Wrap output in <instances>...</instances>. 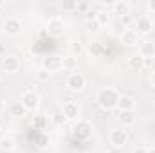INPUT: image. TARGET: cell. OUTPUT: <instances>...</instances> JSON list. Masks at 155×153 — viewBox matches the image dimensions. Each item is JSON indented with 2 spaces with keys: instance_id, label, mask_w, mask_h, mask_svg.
I'll return each mask as SVG.
<instances>
[{
  "instance_id": "cell-14",
  "label": "cell",
  "mask_w": 155,
  "mask_h": 153,
  "mask_svg": "<svg viewBox=\"0 0 155 153\" xmlns=\"http://www.w3.org/2000/svg\"><path fill=\"white\" fill-rule=\"evenodd\" d=\"M119 38H121V43H123V45H128V47L139 43V34L135 33V29H126Z\"/></svg>"
},
{
  "instance_id": "cell-2",
  "label": "cell",
  "mask_w": 155,
  "mask_h": 153,
  "mask_svg": "<svg viewBox=\"0 0 155 153\" xmlns=\"http://www.w3.org/2000/svg\"><path fill=\"white\" fill-rule=\"evenodd\" d=\"M92 133H94V126H92L90 121H81V119L76 121V124L72 128V135L78 141H87V139L92 137Z\"/></svg>"
},
{
  "instance_id": "cell-11",
  "label": "cell",
  "mask_w": 155,
  "mask_h": 153,
  "mask_svg": "<svg viewBox=\"0 0 155 153\" xmlns=\"http://www.w3.org/2000/svg\"><path fill=\"white\" fill-rule=\"evenodd\" d=\"M143 60H153L155 58V43L152 40H143L139 41V52H137Z\"/></svg>"
},
{
  "instance_id": "cell-7",
  "label": "cell",
  "mask_w": 155,
  "mask_h": 153,
  "mask_svg": "<svg viewBox=\"0 0 155 153\" xmlns=\"http://www.w3.org/2000/svg\"><path fill=\"white\" fill-rule=\"evenodd\" d=\"M153 27H155L153 20H152L150 16H146V15H143V16H139V18L135 20V33L141 34V36L150 34V33L153 31Z\"/></svg>"
},
{
  "instance_id": "cell-17",
  "label": "cell",
  "mask_w": 155,
  "mask_h": 153,
  "mask_svg": "<svg viewBox=\"0 0 155 153\" xmlns=\"http://www.w3.org/2000/svg\"><path fill=\"white\" fill-rule=\"evenodd\" d=\"M87 50H88L90 58H99V56L105 52V47H103L101 41H90L88 47H87Z\"/></svg>"
},
{
  "instance_id": "cell-25",
  "label": "cell",
  "mask_w": 155,
  "mask_h": 153,
  "mask_svg": "<svg viewBox=\"0 0 155 153\" xmlns=\"http://www.w3.org/2000/svg\"><path fill=\"white\" fill-rule=\"evenodd\" d=\"M69 50H71V56H79L83 52V45L79 41H69Z\"/></svg>"
},
{
  "instance_id": "cell-1",
  "label": "cell",
  "mask_w": 155,
  "mask_h": 153,
  "mask_svg": "<svg viewBox=\"0 0 155 153\" xmlns=\"http://www.w3.org/2000/svg\"><path fill=\"white\" fill-rule=\"evenodd\" d=\"M119 97H121V94L117 92L116 88H112V86H103V88H99L96 92V103L103 110H114V108H117Z\"/></svg>"
},
{
  "instance_id": "cell-29",
  "label": "cell",
  "mask_w": 155,
  "mask_h": 153,
  "mask_svg": "<svg viewBox=\"0 0 155 153\" xmlns=\"http://www.w3.org/2000/svg\"><path fill=\"white\" fill-rule=\"evenodd\" d=\"M96 16H97L96 11H87V22H88V20H96Z\"/></svg>"
},
{
  "instance_id": "cell-24",
  "label": "cell",
  "mask_w": 155,
  "mask_h": 153,
  "mask_svg": "<svg viewBox=\"0 0 155 153\" xmlns=\"http://www.w3.org/2000/svg\"><path fill=\"white\" fill-rule=\"evenodd\" d=\"M110 31H112V34H116V36H121V34L126 31V27L121 24V20H117V22H112V24H110Z\"/></svg>"
},
{
  "instance_id": "cell-8",
  "label": "cell",
  "mask_w": 155,
  "mask_h": 153,
  "mask_svg": "<svg viewBox=\"0 0 155 153\" xmlns=\"http://www.w3.org/2000/svg\"><path fill=\"white\" fill-rule=\"evenodd\" d=\"M2 27H4V33L7 36H18L22 33V22L18 18H15V16H7L4 20Z\"/></svg>"
},
{
  "instance_id": "cell-9",
  "label": "cell",
  "mask_w": 155,
  "mask_h": 153,
  "mask_svg": "<svg viewBox=\"0 0 155 153\" xmlns=\"http://www.w3.org/2000/svg\"><path fill=\"white\" fill-rule=\"evenodd\" d=\"M2 69H4L5 74H15V72H18V70H20V60H18V56H15V54H5V56L2 58Z\"/></svg>"
},
{
  "instance_id": "cell-27",
  "label": "cell",
  "mask_w": 155,
  "mask_h": 153,
  "mask_svg": "<svg viewBox=\"0 0 155 153\" xmlns=\"http://www.w3.org/2000/svg\"><path fill=\"white\" fill-rule=\"evenodd\" d=\"M35 76H36V79H38V81H47V79L51 77V74H49L45 69H40V70H36V72H35Z\"/></svg>"
},
{
  "instance_id": "cell-30",
  "label": "cell",
  "mask_w": 155,
  "mask_h": 153,
  "mask_svg": "<svg viewBox=\"0 0 155 153\" xmlns=\"http://www.w3.org/2000/svg\"><path fill=\"white\" fill-rule=\"evenodd\" d=\"M134 153H148V148H143V146H137V148H134Z\"/></svg>"
},
{
  "instance_id": "cell-33",
  "label": "cell",
  "mask_w": 155,
  "mask_h": 153,
  "mask_svg": "<svg viewBox=\"0 0 155 153\" xmlns=\"http://www.w3.org/2000/svg\"><path fill=\"white\" fill-rule=\"evenodd\" d=\"M150 86H152V88H155V70L150 74Z\"/></svg>"
},
{
  "instance_id": "cell-36",
  "label": "cell",
  "mask_w": 155,
  "mask_h": 153,
  "mask_svg": "<svg viewBox=\"0 0 155 153\" xmlns=\"http://www.w3.org/2000/svg\"><path fill=\"white\" fill-rule=\"evenodd\" d=\"M148 153H155V146H152V148H148Z\"/></svg>"
},
{
  "instance_id": "cell-20",
  "label": "cell",
  "mask_w": 155,
  "mask_h": 153,
  "mask_svg": "<svg viewBox=\"0 0 155 153\" xmlns=\"http://www.w3.org/2000/svg\"><path fill=\"white\" fill-rule=\"evenodd\" d=\"M119 121H121L123 126H134V124H135V114H134V110H130V112H121V114H119Z\"/></svg>"
},
{
  "instance_id": "cell-15",
  "label": "cell",
  "mask_w": 155,
  "mask_h": 153,
  "mask_svg": "<svg viewBox=\"0 0 155 153\" xmlns=\"http://www.w3.org/2000/svg\"><path fill=\"white\" fill-rule=\"evenodd\" d=\"M117 108H119V112H130V110L135 108V99L132 96H121L119 103H117Z\"/></svg>"
},
{
  "instance_id": "cell-16",
  "label": "cell",
  "mask_w": 155,
  "mask_h": 153,
  "mask_svg": "<svg viewBox=\"0 0 155 153\" xmlns=\"http://www.w3.org/2000/svg\"><path fill=\"white\" fill-rule=\"evenodd\" d=\"M61 70H65V72H76L78 70V58L76 56H65V58H61Z\"/></svg>"
},
{
  "instance_id": "cell-28",
  "label": "cell",
  "mask_w": 155,
  "mask_h": 153,
  "mask_svg": "<svg viewBox=\"0 0 155 153\" xmlns=\"http://www.w3.org/2000/svg\"><path fill=\"white\" fill-rule=\"evenodd\" d=\"M119 20H121V24H123L124 27H126V25H130V24L134 22V18H132L130 15H128V16H123V18H119Z\"/></svg>"
},
{
  "instance_id": "cell-31",
  "label": "cell",
  "mask_w": 155,
  "mask_h": 153,
  "mask_svg": "<svg viewBox=\"0 0 155 153\" xmlns=\"http://www.w3.org/2000/svg\"><path fill=\"white\" fill-rule=\"evenodd\" d=\"M4 56H5V43L0 41V58H4Z\"/></svg>"
},
{
  "instance_id": "cell-5",
  "label": "cell",
  "mask_w": 155,
  "mask_h": 153,
  "mask_svg": "<svg viewBox=\"0 0 155 153\" xmlns=\"http://www.w3.org/2000/svg\"><path fill=\"white\" fill-rule=\"evenodd\" d=\"M67 88L71 92H83L85 86H87V77L83 76L81 72H72L67 76Z\"/></svg>"
},
{
  "instance_id": "cell-37",
  "label": "cell",
  "mask_w": 155,
  "mask_h": 153,
  "mask_svg": "<svg viewBox=\"0 0 155 153\" xmlns=\"http://www.w3.org/2000/svg\"><path fill=\"white\" fill-rule=\"evenodd\" d=\"M4 126V119H2V115H0V128Z\"/></svg>"
},
{
  "instance_id": "cell-21",
  "label": "cell",
  "mask_w": 155,
  "mask_h": 153,
  "mask_svg": "<svg viewBox=\"0 0 155 153\" xmlns=\"http://www.w3.org/2000/svg\"><path fill=\"white\" fill-rule=\"evenodd\" d=\"M96 20L99 22L101 27H103V25H110V24H112V13H110V11H99L97 16H96Z\"/></svg>"
},
{
  "instance_id": "cell-10",
  "label": "cell",
  "mask_w": 155,
  "mask_h": 153,
  "mask_svg": "<svg viewBox=\"0 0 155 153\" xmlns=\"http://www.w3.org/2000/svg\"><path fill=\"white\" fill-rule=\"evenodd\" d=\"M61 112H63V117L69 121H79V106L74 101L61 103Z\"/></svg>"
},
{
  "instance_id": "cell-12",
  "label": "cell",
  "mask_w": 155,
  "mask_h": 153,
  "mask_svg": "<svg viewBox=\"0 0 155 153\" xmlns=\"http://www.w3.org/2000/svg\"><path fill=\"white\" fill-rule=\"evenodd\" d=\"M112 9H114V15H117L119 18L123 16H128L134 9V4L132 2H126V0H117L112 4Z\"/></svg>"
},
{
  "instance_id": "cell-38",
  "label": "cell",
  "mask_w": 155,
  "mask_h": 153,
  "mask_svg": "<svg viewBox=\"0 0 155 153\" xmlns=\"http://www.w3.org/2000/svg\"><path fill=\"white\" fill-rule=\"evenodd\" d=\"M81 153H87V151H81Z\"/></svg>"
},
{
  "instance_id": "cell-3",
  "label": "cell",
  "mask_w": 155,
  "mask_h": 153,
  "mask_svg": "<svg viewBox=\"0 0 155 153\" xmlns=\"http://www.w3.org/2000/svg\"><path fill=\"white\" fill-rule=\"evenodd\" d=\"M20 103L25 106L27 112H36L40 108V96L35 90H24L22 97H20Z\"/></svg>"
},
{
  "instance_id": "cell-22",
  "label": "cell",
  "mask_w": 155,
  "mask_h": 153,
  "mask_svg": "<svg viewBox=\"0 0 155 153\" xmlns=\"http://www.w3.org/2000/svg\"><path fill=\"white\" fill-rule=\"evenodd\" d=\"M0 150H4V151H13V150H15V141H13V137H9V135L0 137Z\"/></svg>"
},
{
  "instance_id": "cell-13",
  "label": "cell",
  "mask_w": 155,
  "mask_h": 153,
  "mask_svg": "<svg viewBox=\"0 0 155 153\" xmlns=\"http://www.w3.org/2000/svg\"><path fill=\"white\" fill-rule=\"evenodd\" d=\"M41 69H45L49 74H52V72H60V70H61V58H60V56L45 58V60L41 61Z\"/></svg>"
},
{
  "instance_id": "cell-35",
  "label": "cell",
  "mask_w": 155,
  "mask_h": 153,
  "mask_svg": "<svg viewBox=\"0 0 155 153\" xmlns=\"http://www.w3.org/2000/svg\"><path fill=\"white\" fill-rule=\"evenodd\" d=\"M4 110H5V103H4V101L0 99V115L4 114Z\"/></svg>"
},
{
  "instance_id": "cell-4",
  "label": "cell",
  "mask_w": 155,
  "mask_h": 153,
  "mask_svg": "<svg viewBox=\"0 0 155 153\" xmlns=\"http://www.w3.org/2000/svg\"><path fill=\"white\" fill-rule=\"evenodd\" d=\"M108 142H110L116 150L124 148L126 142H128V133H126V130H123V128L110 130V132H108Z\"/></svg>"
},
{
  "instance_id": "cell-34",
  "label": "cell",
  "mask_w": 155,
  "mask_h": 153,
  "mask_svg": "<svg viewBox=\"0 0 155 153\" xmlns=\"http://www.w3.org/2000/svg\"><path fill=\"white\" fill-rule=\"evenodd\" d=\"M78 9L79 11H87L88 9V4H78Z\"/></svg>"
},
{
  "instance_id": "cell-23",
  "label": "cell",
  "mask_w": 155,
  "mask_h": 153,
  "mask_svg": "<svg viewBox=\"0 0 155 153\" xmlns=\"http://www.w3.org/2000/svg\"><path fill=\"white\" fill-rule=\"evenodd\" d=\"M85 29H87L88 34H97L101 31V25H99L97 20H88V22H85Z\"/></svg>"
},
{
  "instance_id": "cell-18",
  "label": "cell",
  "mask_w": 155,
  "mask_h": 153,
  "mask_svg": "<svg viewBox=\"0 0 155 153\" xmlns=\"http://www.w3.org/2000/svg\"><path fill=\"white\" fill-rule=\"evenodd\" d=\"M128 67H130L132 70L139 72V70L144 67V60H143L139 54H134V56H130V58H128Z\"/></svg>"
},
{
  "instance_id": "cell-32",
  "label": "cell",
  "mask_w": 155,
  "mask_h": 153,
  "mask_svg": "<svg viewBox=\"0 0 155 153\" xmlns=\"http://www.w3.org/2000/svg\"><path fill=\"white\" fill-rule=\"evenodd\" d=\"M148 11L150 13H155V0H150L148 2Z\"/></svg>"
},
{
  "instance_id": "cell-26",
  "label": "cell",
  "mask_w": 155,
  "mask_h": 153,
  "mask_svg": "<svg viewBox=\"0 0 155 153\" xmlns=\"http://www.w3.org/2000/svg\"><path fill=\"white\" fill-rule=\"evenodd\" d=\"M61 9H63V11H74V9H78V2H74V0L61 2Z\"/></svg>"
},
{
  "instance_id": "cell-19",
  "label": "cell",
  "mask_w": 155,
  "mask_h": 153,
  "mask_svg": "<svg viewBox=\"0 0 155 153\" xmlns=\"http://www.w3.org/2000/svg\"><path fill=\"white\" fill-rule=\"evenodd\" d=\"M25 114H27V110H25V106H24L20 101L13 103V105L9 106V115H13V117H24Z\"/></svg>"
},
{
  "instance_id": "cell-6",
  "label": "cell",
  "mask_w": 155,
  "mask_h": 153,
  "mask_svg": "<svg viewBox=\"0 0 155 153\" xmlns=\"http://www.w3.org/2000/svg\"><path fill=\"white\" fill-rule=\"evenodd\" d=\"M45 31H47V34H49L51 38H60V36H63V33H65V24H63L61 18L54 16V18H51V20L47 22Z\"/></svg>"
}]
</instances>
